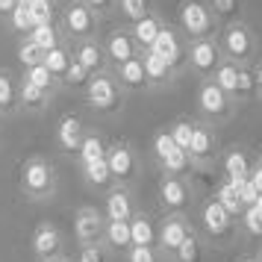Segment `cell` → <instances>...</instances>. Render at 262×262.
<instances>
[{
    "label": "cell",
    "instance_id": "6da1fadb",
    "mask_svg": "<svg viewBox=\"0 0 262 262\" xmlns=\"http://www.w3.org/2000/svg\"><path fill=\"white\" fill-rule=\"evenodd\" d=\"M18 183H21V191H24L27 201L41 203L56 194L59 174H56V165L48 156H27L21 162V171H18Z\"/></svg>",
    "mask_w": 262,
    "mask_h": 262
},
{
    "label": "cell",
    "instance_id": "7a4b0ae2",
    "mask_svg": "<svg viewBox=\"0 0 262 262\" xmlns=\"http://www.w3.org/2000/svg\"><path fill=\"white\" fill-rule=\"evenodd\" d=\"M218 48H221V56L233 65H253L259 59V41H256V33L250 30L245 21H230V24L221 27L218 33Z\"/></svg>",
    "mask_w": 262,
    "mask_h": 262
},
{
    "label": "cell",
    "instance_id": "3957f363",
    "mask_svg": "<svg viewBox=\"0 0 262 262\" xmlns=\"http://www.w3.org/2000/svg\"><path fill=\"white\" fill-rule=\"evenodd\" d=\"M83 95H85V106L92 109V112H97V115H115L124 106V100H127L124 89L112 77V71L92 74V80L85 83Z\"/></svg>",
    "mask_w": 262,
    "mask_h": 262
},
{
    "label": "cell",
    "instance_id": "277c9868",
    "mask_svg": "<svg viewBox=\"0 0 262 262\" xmlns=\"http://www.w3.org/2000/svg\"><path fill=\"white\" fill-rule=\"evenodd\" d=\"M177 24L180 36L186 41L218 36V21H215L212 9L206 6V0H183L177 6Z\"/></svg>",
    "mask_w": 262,
    "mask_h": 262
},
{
    "label": "cell",
    "instance_id": "5b68a950",
    "mask_svg": "<svg viewBox=\"0 0 262 262\" xmlns=\"http://www.w3.org/2000/svg\"><path fill=\"white\" fill-rule=\"evenodd\" d=\"M59 33L65 41H85V38H97L100 33V18H97L83 0H68L59 15Z\"/></svg>",
    "mask_w": 262,
    "mask_h": 262
},
{
    "label": "cell",
    "instance_id": "8992f818",
    "mask_svg": "<svg viewBox=\"0 0 262 262\" xmlns=\"http://www.w3.org/2000/svg\"><path fill=\"white\" fill-rule=\"evenodd\" d=\"M194 106H198V115H201L203 124H224V121L233 118V112H236V103L230 100V97L212 83V80H201L198 85V97H194Z\"/></svg>",
    "mask_w": 262,
    "mask_h": 262
},
{
    "label": "cell",
    "instance_id": "52a82bcc",
    "mask_svg": "<svg viewBox=\"0 0 262 262\" xmlns=\"http://www.w3.org/2000/svg\"><path fill=\"white\" fill-rule=\"evenodd\" d=\"M221 62H224V56H221V48H218V36L189 41L186 68L194 71L201 80H212V74L218 71V65H221Z\"/></svg>",
    "mask_w": 262,
    "mask_h": 262
},
{
    "label": "cell",
    "instance_id": "ba28073f",
    "mask_svg": "<svg viewBox=\"0 0 262 262\" xmlns=\"http://www.w3.org/2000/svg\"><path fill=\"white\" fill-rule=\"evenodd\" d=\"M106 165L109 174L115 180V186H127L139 177V154L133 150L130 142H112L106 147Z\"/></svg>",
    "mask_w": 262,
    "mask_h": 262
},
{
    "label": "cell",
    "instance_id": "9c48e42d",
    "mask_svg": "<svg viewBox=\"0 0 262 262\" xmlns=\"http://www.w3.org/2000/svg\"><path fill=\"white\" fill-rule=\"evenodd\" d=\"M62 250H65V236L59 233V227L41 221L36 224L33 236H30V253L36 262H50V259H62Z\"/></svg>",
    "mask_w": 262,
    "mask_h": 262
},
{
    "label": "cell",
    "instance_id": "30bf717a",
    "mask_svg": "<svg viewBox=\"0 0 262 262\" xmlns=\"http://www.w3.org/2000/svg\"><path fill=\"white\" fill-rule=\"evenodd\" d=\"M147 50H154L159 59H165L177 74L186 71V53H189V41L180 36V30H174V27L165 24L162 30H159V36H156L154 48H147Z\"/></svg>",
    "mask_w": 262,
    "mask_h": 262
},
{
    "label": "cell",
    "instance_id": "8fae6325",
    "mask_svg": "<svg viewBox=\"0 0 262 262\" xmlns=\"http://www.w3.org/2000/svg\"><path fill=\"white\" fill-rule=\"evenodd\" d=\"M201 227H203V233L212 238V242H221V245H224V242H230V238H233L238 221L227 212L221 203L206 201L201 206Z\"/></svg>",
    "mask_w": 262,
    "mask_h": 262
},
{
    "label": "cell",
    "instance_id": "7c38bea8",
    "mask_svg": "<svg viewBox=\"0 0 262 262\" xmlns=\"http://www.w3.org/2000/svg\"><path fill=\"white\" fill-rule=\"evenodd\" d=\"M159 206L165 215H186L191 206V186L186 177H162L159 180Z\"/></svg>",
    "mask_w": 262,
    "mask_h": 262
},
{
    "label": "cell",
    "instance_id": "4fadbf2b",
    "mask_svg": "<svg viewBox=\"0 0 262 262\" xmlns=\"http://www.w3.org/2000/svg\"><path fill=\"white\" fill-rule=\"evenodd\" d=\"M103 53H106V62L109 68H115V65H124V62L136 59V56H142V48L136 45V38H133L130 27H115L112 33H109L103 41Z\"/></svg>",
    "mask_w": 262,
    "mask_h": 262
},
{
    "label": "cell",
    "instance_id": "5bb4252c",
    "mask_svg": "<svg viewBox=\"0 0 262 262\" xmlns=\"http://www.w3.org/2000/svg\"><path fill=\"white\" fill-rule=\"evenodd\" d=\"M189 218L186 215H165L162 224L156 227V253L162 259H171V253L180 248V242L189 236Z\"/></svg>",
    "mask_w": 262,
    "mask_h": 262
},
{
    "label": "cell",
    "instance_id": "9a60e30c",
    "mask_svg": "<svg viewBox=\"0 0 262 262\" xmlns=\"http://www.w3.org/2000/svg\"><path fill=\"white\" fill-rule=\"evenodd\" d=\"M103 224H106L103 209H97V206H80V209L74 212V238H77V245L83 248V245L100 242Z\"/></svg>",
    "mask_w": 262,
    "mask_h": 262
},
{
    "label": "cell",
    "instance_id": "2e32d148",
    "mask_svg": "<svg viewBox=\"0 0 262 262\" xmlns=\"http://www.w3.org/2000/svg\"><path fill=\"white\" fill-rule=\"evenodd\" d=\"M218 154V136L215 127L194 121V133H191V144H189V159L191 165H209Z\"/></svg>",
    "mask_w": 262,
    "mask_h": 262
},
{
    "label": "cell",
    "instance_id": "e0dca14e",
    "mask_svg": "<svg viewBox=\"0 0 262 262\" xmlns=\"http://www.w3.org/2000/svg\"><path fill=\"white\" fill-rule=\"evenodd\" d=\"M53 136H56V147H59L62 154L77 156L80 144H83V136H85V127H83V121H80V115H74V112L62 115L56 121V133Z\"/></svg>",
    "mask_w": 262,
    "mask_h": 262
},
{
    "label": "cell",
    "instance_id": "ac0fdd59",
    "mask_svg": "<svg viewBox=\"0 0 262 262\" xmlns=\"http://www.w3.org/2000/svg\"><path fill=\"white\" fill-rule=\"evenodd\" d=\"M136 212L139 209H136V201L127 186H112L103 194V218L106 221H130Z\"/></svg>",
    "mask_w": 262,
    "mask_h": 262
},
{
    "label": "cell",
    "instance_id": "d6986e66",
    "mask_svg": "<svg viewBox=\"0 0 262 262\" xmlns=\"http://www.w3.org/2000/svg\"><path fill=\"white\" fill-rule=\"evenodd\" d=\"M109 71H112V77H115L118 85L124 89V95H136V92H147V89H150V85H147V74H144L142 56L124 62V65H115V68H109Z\"/></svg>",
    "mask_w": 262,
    "mask_h": 262
},
{
    "label": "cell",
    "instance_id": "ffe728a7",
    "mask_svg": "<svg viewBox=\"0 0 262 262\" xmlns=\"http://www.w3.org/2000/svg\"><path fill=\"white\" fill-rule=\"evenodd\" d=\"M71 53H74V62H80L89 74L109 71V62H106V53H103L100 38H85V41H77V45H71Z\"/></svg>",
    "mask_w": 262,
    "mask_h": 262
},
{
    "label": "cell",
    "instance_id": "44dd1931",
    "mask_svg": "<svg viewBox=\"0 0 262 262\" xmlns=\"http://www.w3.org/2000/svg\"><path fill=\"white\" fill-rule=\"evenodd\" d=\"M142 62H144V74H147V85H150V89H168V85H174V80L180 77L165 59L156 56L154 50H142Z\"/></svg>",
    "mask_w": 262,
    "mask_h": 262
},
{
    "label": "cell",
    "instance_id": "7402d4cb",
    "mask_svg": "<svg viewBox=\"0 0 262 262\" xmlns=\"http://www.w3.org/2000/svg\"><path fill=\"white\" fill-rule=\"evenodd\" d=\"M50 100H53V95L41 92L36 85H30L27 80H18V109H21V112L41 115V112L50 106Z\"/></svg>",
    "mask_w": 262,
    "mask_h": 262
},
{
    "label": "cell",
    "instance_id": "603a6c76",
    "mask_svg": "<svg viewBox=\"0 0 262 262\" xmlns=\"http://www.w3.org/2000/svg\"><path fill=\"white\" fill-rule=\"evenodd\" d=\"M162 27H165V21H162V15L154 9V12L144 15L142 21L130 24V33H133V38H136V45L142 50H147V48H154V41H156V36H159Z\"/></svg>",
    "mask_w": 262,
    "mask_h": 262
},
{
    "label": "cell",
    "instance_id": "cb8c5ba5",
    "mask_svg": "<svg viewBox=\"0 0 262 262\" xmlns=\"http://www.w3.org/2000/svg\"><path fill=\"white\" fill-rule=\"evenodd\" d=\"M221 168H224V180H230L233 186L236 183H245V180L250 177V159L245 150H238V147H233V150H227L224 159H221Z\"/></svg>",
    "mask_w": 262,
    "mask_h": 262
},
{
    "label": "cell",
    "instance_id": "d4e9b609",
    "mask_svg": "<svg viewBox=\"0 0 262 262\" xmlns=\"http://www.w3.org/2000/svg\"><path fill=\"white\" fill-rule=\"evenodd\" d=\"M130 242L133 248H156V224L150 215L136 212L130 218Z\"/></svg>",
    "mask_w": 262,
    "mask_h": 262
},
{
    "label": "cell",
    "instance_id": "484cf974",
    "mask_svg": "<svg viewBox=\"0 0 262 262\" xmlns=\"http://www.w3.org/2000/svg\"><path fill=\"white\" fill-rule=\"evenodd\" d=\"M106 139L100 136V133L95 130H85L83 136V144H80V150H77V162H80V168L92 165V162H100V159H106Z\"/></svg>",
    "mask_w": 262,
    "mask_h": 262
},
{
    "label": "cell",
    "instance_id": "4316f807",
    "mask_svg": "<svg viewBox=\"0 0 262 262\" xmlns=\"http://www.w3.org/2000/svg\"><path fill=\"white\" fill-rule=\"evenodd\" d=\"M103 248H112V250H121V253H127L133 248L130 242V221H106L103 224Z\"/></svg>",
    "mask_w": 262,
    "mask_h": 262
},
{
    "label": "cell",
    "instance_id": "83f0119b",
    "mask_svg": "<svg viewBox=\"0 0 262 262\" xmlns=\"http://www.w3.org/2000/svg\"><path fill=\"white\" fill-rule=\"evenodd\" d=\"M18 112V80L12 71L0 68V118H12Z\"/></svg>",
    "mask_w": 262,
    "mask_h": 262
},
{
    "label": "cell",
    "instance_id": "f1b7e54d",
    "mask_svg": "<svg viewBox=\"0 0 262 262\" xmlns=\"http://www.w3.org/2000/svg\"><path fill=\"white\" fill-rule=\"evenodd\" d=\"M24 38H30V41H33L36 48H41L45 53L53 50V48H59V45H65V38H62L56 21H53V24H36L30 30V36H24Z\"/></svg>",
    "mask_w": 262,
    "mask_h": 262
},
{
    "label": "cell",
    "instance_id": "f546056e",
    "mask_svg": "<svg viewBox=\"0 0 262 262\" xmlns=\"http://www.w3.org/2000/svg\"><path fill=\"white\" fill-rule=\"evenodd\" d=\"M80 174H83V180L92 186V189H95V191H103V194H106L112 186H115V180H112V174H109L106 159H100V162H92V165L80 168Z\"/></svg>",
    "mask_w": 262,
    "mask_h": 262
},
{
    "label": "cell",
    "instance_id": "4dcf8cb0",
    "mask_svg": "<svg viewBox=\"0 0 262 262\" xmlns=\"http://www.w3.org/2000/svg\"><path fill=\"white\" fill-rule=\"evenodd\" d=\"M71 62H74L71 48H68V45H59V48H53V50L45 53V62H41V65H45V68H48V71L62 83V77H65V71L71 68Z\"/></svg>",
    "mask_w": 262,
    "mask_h": 262
},
{
    "label": "cell",
    "instance_id": "1f68e13d",
    "mask_svg": "<svg viewBox=\"0 0 262 262\" xmlns=\"http://www.w3.org/2000/svg\"><path fill=\"white\" fill-rule=\"evenodd\" d=\"M203 259V245H201V236L198 230L191 227L189 236L180 242V248L171 253V262H201Z\"/></svg>",
    "mask_w": 262,
    "mask_h": 262
},
{
    "label": "cell",
    "instance_id": "d6a6232c",
    "mask_svg": "<svg viewBox=\"0 0 262 262\" xmlns=\"http://www.w3.org/2000/svg\"><path fill=\"white\" fill-rule=\"evenodd\" d=\"M212 83L224 92L233 103H236V85H238V65H233V62H221L218 65V71L212 74Z\"/></svg>",
    "mask_w": 262,
    "mask_h": 262
},
{
    "label": "cell",
    "instance_id": "836d02e7",
    "mask_svg": "<svg viewBox=\"0 0 262 262\" xmlns=\"http://www.w3.org/2000/svg\"><path fill=\"white\" fill-rule=\"evenodd\" d=\"M21 80H27L30 85H36V89H41V92H48V95H56L62 85L59 80L53 77V74L45 68V65H33V68H24V77Z\"/></svg>",
    "mask_w": 262,
    "mask_h": 262
},
{
    "label": "cell",
    "instance_id": "e575fe53",
    "mask_svg": "<svg viewBox=\"0 0 262 262\" xmlns=\"http://www.w3.org/2000/svg\"><path fill=\"white\" fill-rule=\"evenodd\" d=\"M212 201L221 203L227 212L236 218V221H238V215H242V209H245V206H242V201H238V194H236V186H233L230 180H221V183L215 186V198H212Z\"/></svg>",
    "mask_w": 262,
    "mask_h": 262
},
{
    "label": "cell",
    "instance_id": "d590c367",
    "mask_svg": "<svg viewBox=\"0 0 262 262\" xmlns=\"http://www.w3.org/2000/svg\"><path fill=\"white\" fill-rule=\"evenodd\" d=\"M159 168H162V177H186V171L191 168V159H189L186 150L174 147V150L159 162Z\"/></svg>",
    "mask_w": 262,
    "mask_h": 262
},
{
    "label": "cell",
    "instance_id": "8d00e7d4",
    "mask_svg": "<svg viewBox=\"0 0 262 262\" xmlns=\"http://www.w3.org/2000/svg\"><path fill=\"white\" fill-rule=\"evenodd\" d=\"M256 100V77H253V65H238V85H236V106Z\"/></svg>",
    "mask_w": 262,
    "mask_h": 262
},
{
    "label": "cell",
    "instance_id": "74e56055",
    "mask_svg": "<svg viewBox=\"0 0 262 262\" xmlns=\"http://www.w3.org/2000/svg\"><path fill=\"white\" fill-rule=\"evenodd\" d=\"M206 6L212 9L215 21L230 24V21H242V0H206Z\"/></svg>",
    "mask_w": 262,
    "mask_h": 262
},
{
    "label": "cell",
    "instance_id": "f35d334b",
    "mask_svg": "<svg viewBox=\"0 0 262 262\" xmlns=\"http://www.w3.org/2000/svg\"><path fill=\"white\" fill-rule=\"evenodd\" d=\"M115 12H121V18L127 24H136L147 12H154V0H118V9Z\"/></svg>",
    "mask_w": 262,
    "mask_h": 262
},
{
    "label": "cell",
    "instance_id": "ab89813d",
    "mask_svg": "<svg viewBox=\"0 0 262 262\" xmlns=\"http://www.w3.org/2000/svg\"><path fill=\"white\" fill-rule=\"evenodd\" d=\"M191 133H194V121H189V118H177L168 127V136H171L174 144H177L180 150H186V154H189V144H191Z\"/></svg>",
    "mask_w": 262,
    "mask_h": 262
},
{
    "label": "cell",
    "instance_id": "60d3db41",
    "mask_svg": "<svg viewBox=\"0 0 262 262\" xmlns=\"http://www.w3.org/2000/svg\"><path fill=\"white\" fill-rule=\"evenodd\" d=\"M15 56H18V62H21L24 68H33V65H41V62H45V50L36 48L30 38H21V41H18V50H15Z\"/></svg>",
    "mask_w": 262,
    "mask_h": 262
},
{
    "label": "cell",
    "instance_id": "b9f144b4",
    "mask_svg": "<svg viewBox=\"0 0 262 262\" xmlns=\"http://www.w3.org/2000/svg\"><path fill=\"white\" fill-rule=\"evenodd\" d=\"M174 147H177V144H174V139L168 136V130H156L154 139H150V156H154L156 165H159V162H162V159L174 150Z\"/></svg>",
    "mask_w": 262,
    "mask_h": 262
},
{
    "label": "cell",
    "instance_id": "7bdbcfd3",
    "mask_svg": "<svg viewBox=\"0 0 262 262\" xmlns=\"http://www.w3.org/2000/svg\"><path fill=\"white\" fill-rule=\"evenodd\" d=\"M27 9H30L36 24H53V18H56V3L53 0H30Z\"/></svg>",
    "mask_w": 262,
    "mask_h": 262
},
{
    "label": "cell",
    "instance_id": "ee69618b",
    "mask_svg": "<svg viewBox=\"0 0 262 262\" xmlns=\"http://www.w3.org/2000/svg\"><path fill=\"white\" fill-rule=\"evenodd\" d=\"M9 27H12L18 36H30V30L36 27V21H33V15H30V9H27L24 3H18L12 9V15H9Z\"/></svg>",
    "mask_w": 262,
    "mask_h": 262
},
{
    "label": "cell",
    "instance_id": "f6af8a7d",
    "mask_svg": "<svg viewBox=\"0 0 262 262\" xmlns=\"http://www.w3.org/2000/svg\"><path fill=\"white\" fill-rule=\"evenodd\" d=\"M92 80V74L85 71L80 62H71V68L65 71V77H62V89H85V83Z\"/></svg>",
    "mask_w": 262,
    "mask_h": 262
},
{
    "label": "cell",
    "instance_id": "bcb514c9",
    "mask_svg": "<svg viewBox=\"0 0 262 262\" xmlns=\"http://www.w3.org/2000/svg\"><path fill=\"white\" fill-rule=\"evenodd\" d=\"M238 227L248 236H262V215L253 206H248V209H242V215H238Z\"/></svg>",
    "mask_w": 262,
    "mask_h": 262
},
{
    "label": "cell",
    "instance_id": "7dc6e473",
    "mask_svg": "<svg viewBox=\"0 0 262 262\" xmlns=\"http://www.w3.org/2000/svg\"><path fill=\"white\" fill-rule=\"evenodd\" d=\"M103 259H106V248H103V242H95V245H83L74 262H103Z\"/></svg>",
    "mask_w": 262,
    "mask_h": 262
},
{
    "label": "cell",
    "instance_id": "c3c4849f",
    "mask_svg": "<svg viewBox=\"0 0 262 262\" xmlns=\"http://www.w3.org/2000/svg\"><path fill=\"white\" fill-rule=\"evenodd\" d=\"M124 256H127V262H162L156 248H130Z\"/></svg>",
    "mask_w": 262,
    "mask_h": 262
},
{
    "label": "cell",
    "instance_id": "681fc988",
    "mask_svg": "<svg viewBox=\"0 0 262 262\" xmlns=\"http://www.w3.org/2000/svg\"><path fill=\"white\" fill-rule=\"evenodd\" d=\"M83 3L97 15V18H100V21H103V18H109V15L118 9V0H83Z\"/></svg>",
    "mask_w": 262,
    "mask_h": 262
},
{
    "label": "cell",
    "instance_id": "f907efd6",
    "mask_svg": "<svg viewBox=\"0 0 262 262\" xmlns=\"http://www.w3.org/2000/svg\"><path fill=\"white\" fill-rule=\"evenodd\" d=\"M236 194H238V201H242V206H245V209H248V206H253V203H256V198H259V191L253 189L250 177L245 180V183H236Z\"/></svg>",
    "mask_w": 262,
    "mask_h": 262
},
{
    "label": "cell",
    "instance_id": "816d5d0a",
    "mask_svg": "<svg viewBox=\"0 0 262 262\" xmlns=\"http://www.w3.org/2000/svg\"><path fill=\"white\" fill-rule=\"evenodd\" d=\"M253 77H256V100H262V59L253 62Z\"/></svg>",
    "mask_w": 262,
    "mask_h": 262
},
{
    "label": "cell",
    "instance_id": "f5cc1de1",
    "mask_svg": "<svg viewBox=\"0 0 262 262\" xmlns=\"http://www.w3.org/2000/svg\"><path fill=\"white\" fill-rule=\"evenodd\" d=\"M250 183H253V189H256V191L262 194V168H259V165L250 168Z\"/></svg>",
    "mask_w": 262,
    "mask_h": 262
},
{
    "label": "cell",
    "instance_id": "db71d44e",
    "mask_svg": "<svg viewBox=\"0 0 262 262\" xmlns=\"http://www.w3.org/2000/svg\"><path fill=\"white\" fill-rule=\"evenodd\" d=\"M15 6H18V0H0V18H9Z\"/></svg>",
    "mask_w": 262,
    "mask_h": 262
},
{
    "label": "cell",
    "instance_id": "11a10c76",
    "mask_svg": "<svg viewBox=\"0 0 262 262\" xmlns=\"http://www.w3.org/2000/svg\"><path fill=\"white\" fill-rule=\"evenodd\" d=\"M253 209H256V212L262 215V194H259V198H256V203H253Z\"/></svg>",
    "mask_w": 262,
    "mask_h": 262
},
{
    "label": "cell",
    "instance_id": "9f6ffc18",
    "mask_svg": "<svg viewBox=\"0 0 262 262\" xmlns=\"http://www.w3.org/2000/svg\"><path fill=\"white\" fill-rule=\"evenodd\" d=\"M256 165L262 168V147H259V154H256Z\"/></svg>",
    "mask_w": 262,
    "mask_h": 262
},
{
    "label": "cell",
    "instance_id": "6f0895ef",
    "mask_svg": "<svg viewBox=\"0 0 262 262\" xmlns=\"http://www.w3.org/2000/svg\"><path fill=\"white\" fill-rule=\"evenodd\" d=\"M253 259H256V262H262V248L256 250V256H253Z\"/></svg>",
    "mask_w": 262,
    "mask_h": 262
},
{
    "label": "cell",
    "instance_id": "680465c9",
    "mask_svg": "<svg viewBox=\"0 0 262 262\" xmlns=\"http://www.w3.org/2000/svg\"><path fill=\"white\" fill-rule=\"evenodd\" d=\"M238 262H256V259H253V256H242Z\"/></svg>",
    "mask_w": 262,
    "mask_h": 262
},
{
    "label": "cell",
    "instance_id": "91938a15",
    "mask_svg": "<svg viewBox=\"0 0 262 262\" xmlns=\"http://www.w3.org/2000/svg\"><path fill=\"white\" fill-rule=\"evenodd\" d=\"M18 3H24V6H27V3H30V0H18Z\"/></svg>",
    "mask_w": 262,
    "mask_h": 262
},
{
    "label": "cell",
    "instance_id": "94428289",
    "mask_svg": "<svg viewBox=\"0 0 262 262\" xmlns=\"http://www.w3.org/2000/svg\"><path fill=\"white\" fill-rule=\"evenodd\" d=\"M50 262H62V259H50Z\"/></svg>",
    "mask_w": 262,
    "mask_h": 262
},
{
    "label": "cell",
    "instance_id": "6125c7cd",
    "mask_svg": "<svg viewBox=\"0 0 262 262\" xmlns=\"http://www.w3.org/2000/svg\"><path fill=\"white\" fill-rule=\"evenodd\" d=\"M62 262H71V259H62Z\"/></svg>",
    "mask_w": 262,
    "mask_h": 262
}]
</instances>
